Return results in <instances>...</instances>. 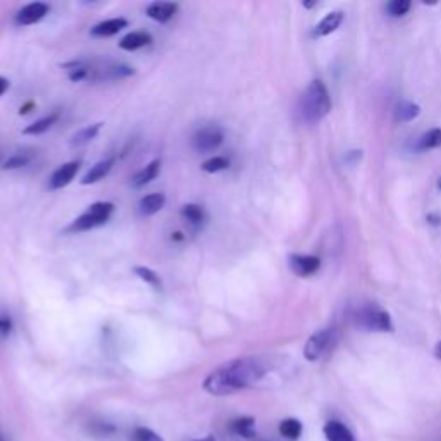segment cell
<instances>
[{
  "mask_svg": "<svg viewBox=\"0 0 441 441\" xmlns=\"http://www.w3.org/2000/svg\"><path fill=\"white\" fill-rule=\"evenodd\" d=\"M161 172V161H152L150 164L145 166L140 172L133 178V186L135 188H142V186L148 185L152 179H155Z\"/></svg>",
  "mask_w": 441,
  "mask_h": 441,
  "instance_id": "e0dca14e",
  "label": "cell"
},
{
  "mask_svg": "<svg viewBox=\"0 0 441 441\" xmlns=\"http://www.w3.org/2000/svg\"><path fill=\"white\" fill-rule=\"evenodd\" d=\"M410 8H412V4H410L409 0H393V2H389L386 5V11L393 18H400V16H405L410 11Z\"/></svg>",
  "mask_w": 441,
  "mask_h": 441,
  "instance_id": "4316f807",
  "label": "cell"
},
{
  "mask_svg": "<svg viewBox=\"0 0 441 441\" xmlns=\"http://www.w3.org/2000/svg\"><path fill=\"white\" fill-rule=\"evenodd\" d=\"M78 171H80V162H67V164L60 166L50 178V190H59L69 185Z\"/></svg>",
  "mask_w": 441,
  "mask_h": 441,
  "instance_id": "ba28073f",
  "label": "cell"
},
{
  "mask_svg": "<svg viewBox=\"0 0 441 441\" xmlns=\"http://www.w3.org/2000/svg\"><path fill=\"white\" fill-rule=\"evenodd\" d=\"M150 42H152V36L148 35V33L133 32V33H128V35L124 36L123 40H121L120 47L123 50H128V52H131V50H138V49H142V47L148 45Z\"/></svg>",
  "mask_w": 441,
  "mask_h": 441,
  "instance_id": "2e32d148",
  "label": "cell"
},
{
  "mask_svg": "<svg viewBox=\"0 0 441 441\" xmlns=\"http://www.w3.org/2000/svg\"><path fill=\"white\" fill-rule=\"evenodd\" d=\"M228 168H229V161L226 157H220V155L209 159V161L203 162L202 166V169L205 172H219V171H225V169Z\"/></svg>",
  "mask_w": 441,
  "mask_h": 441,
  "instance_id": "83f0119b",
  "label": "cell"
},
{
  "mask_svg": "<svg viewBox=\"0 0 441 441\" xmlns=\"http://www.w3.org/2000/svg\"><path fill=\"white\" fill-rule=\"evenodd\" d=\"M229 427H231L233 433L242 438L256 436V419H253V417H238V419H233Z\"/></svg>",
  "mask_w": 441,
  "mask_h": 441,
  "instance_id": "ac0fdd59",
  "label": "cell"
},
{
  "mask_svg": "<svg viewBox=\"0 0 441 441\" xmlns=\"http://www.w3.org/2000/svg\"><path fill=\"white\" fill-rule=\"evenodd\" d=\"M114 203L111 202H97L91 203L87 209V212L81 214L80 217L73 220V225L69 226V231H88V229L98 228V226L105 225L109 217L113 216Z\"/></svg>",
  "mask_w": 441,
  "mask_h": 441,
  "instance_id": "3957f363",
  "label": "cell"
},
{
  "mask_svg": "<svg viewBox=\"0 0 441 441\" xmlns=\"http://www.w3.org/2000/svg\"><path fill=\"white\" fill-rule=\"evenodd\" d=\"M128 21L124 18H116V19H107V21H102L98 25H95L91 28V35L100 36V38H105V36H113L116 33H120L121 30L126 28Z\"/></svg>",
  "mask_w": 441,
  "mask_h": 441,
  "instance_id": "7c38bea8",
  "label": "cell"
},
{
  "mask_svg": "<svg viewBox=\"0 0 441 441\" xmlns=\"http://www.w3.org/2000/svg\"><path fill=\"white\" fill-rule=\"evenodd\" d=\"M438 188L441 190V178H440V181H438Z\"/></svg>",
  "mask_w": 441,
  "mask_h": 441,
  "instance_id": "836d02e7",
  "label": "cell"
},
{
  "mask_svg": "<svg viewBox=\"0 0 441 441\" xmlns=\"http://www.w3.org/2000/svg\"><path fill=\"white\" fill-rule=\"evenodd\" d=\"M33 159V152H28V150H23V152H16L12 157H9L8 161H5L4 164V169H18V168H23V166L28 164L30 161Z\"/></svg>",
  "mask_w": 441,
  "mask_h": 441,
  "instance_id": "d4e9b609",
  "label": "cell"
},
{
  "mask_svg": "<svg viewBox=\"0 0 441 441\" xmlns=\"http://www.w3.org/2000/svg\"><path fill=\"white\" fill-rule=\"evenodd\" d=\"M420 114V107L412 102H402L395 111V121L398 123H409V121L416 120Z\"/></svg>",
  "mask_w": 441,
  "mask_h": 441,
  "instance_id": "7402d4cb",
  "label": "cell"
},
{
  "mask_svg": "<svg viewBox=\"0 0 441 441\" xmlns=\"http://www.w3.org/2000/svg\"><path fill=\"white\" fill-rule=\"evenodd\" d=\"M100 128H102V123H95L91 124V126H87L83 128V130L78 131V133H74L73 138H71V147H83V145L90 144V142L98 135Z\"/></svg>",
  "mask_w": 441,
  "mask_h": 441,
  "instance_id": "d6986e66",
  "label": "cell"
},
{
  "mask_svg": "<svg viewBox=\"0 0 441 441\" xmlns=\"http://www.w3.org/2000/svg\"><path fill=\"white\" fill-rule=\"evenodd\" d=\"M9 90V81L0 76V95H4Z\"/></svg>",
  "mask_w": 441,
  "mask_h": 441,
  "instance_id": "4dcf8cb0",
  "label": "cell"
},
{
  "mask_svg": "<svg viewBox=\"0 0 441 441\" xmlns=\"http://www.w3.org/2000/svg\"><path fill=\"white\" fill-rule=\"evenodd\" d=\"M113 166H114V157H109V159H104V161L97 162V164H95L87 174H84V178L81 179V183H83V185H91V183L100 181V179H104L105 176L109 174V171L113 169Z\"/></svg>",
  "mask_w": 441,
  "mask_h": 441,
  "instance_id": "9a60e30c",
  "label": "cell"
},
{
  "mask_svg": "<svg viewBox=\"0 0 441 441\" xmlns=\"http://www.w3.org/2000/svg\"><path fill=\"white\" fill-rule=\"evenodd\" d=\"M269 369L271 365L267 364L266 359H236L210 372L203 381V389L216 396L231 395V393L250 388L252 385L259 383L269 372Z\"/></svg>",
  "mask_w": 441,
  "mask_h": 441,
  "instance_id": "6da1fadb",
  "label": "cell"
},
{
  "mask_svg": "<svg viewBox=\"0 0 441 441\" xmlns=\"http://www.w3.org/2000/svg\"><path fill=\"white\" fill-rule=\"evenodd\" d=\"M11 319L9 317H5V315H2V317H0V333L2 335H8L9 331H11Z\"/></svg>",
  "mask_w": 441,
  "mask_h": 441,
  "instance_id": "f546056e",
  "label": "cell"
},
{
  "mask_svg": "<svg viewBox=\"0 0 441 441\" xmlns=\"http://www.w3.org/2000/svg\"><path fill=\"white\" fill-rule=\"evenodd\" d=\"M436 147H441V128H434V130H429L427 133H424L419 138V144H417L419 150H429V148Z\"/></svg>",
  "mask_w": 441,
  "mask_h": 441,
  "instance_id": "cb8c5ba5",
  "label": "cell"
},
{
  "mask_svg": "<svg viewBox=\"0 0 441 441\" xmlns=\"http://www.w3.org/2000/svg\"><path fill=\"white\" fill-rule=\"evenodd\" d=\"M49 14V5L43 4V2H33V4L25 5L21 11L16 16V21L19 25H35L40 19H43Z\"/></svg>",
  "mask_w": 441,
  "mask_h": 441,
  "instance_id": "52a82bcc",
  "label": "cell"
},
{
  "mask_svg": "<svg viewBox=\"0 0 441 441\" xmlns=\"http://www.w3.org/2000/svg\"><path fill=\"white\" fill-rule=\"evenodd\" d=\"M225 140V133L217 124H207V126L200 128L192 138V145L195 148V152L199 154H209L214 152L216 148L220 147Z\"/></svg>",
  "mask_w": 441,
  "mask_h": 441,
  "instance_id": "5b68a950",
  "label": "cell"
},
{
  "mask_svg": "<svg viewBox=\"0 0 441 441\" xmlns=\"http://www.w3.org/2000/svg\"><path fill=\"white\" fill-rule=\"evenodd\" d=\"M331 111V98L328 88L321 80H314L298 100V114L300 120L307 124H315L324 120Z\"/></svg>",
  "mask_w": 441,
  "mask_h": 441,
  "instance_id": "7a4b0ae2",
  "label": "cell"
},
{
  "mask_svg": "<svg viewBox=\"0 0 441 441\" xmlns=\"http://www.w3.org/2000/svg\"><path fill=\"white\" fill-rule=\"evenodd\" d=\"M359 324L365 329H371V331H393L392 319H389L388 312L381 310L379 307H374V305H368V307H362L361 310L355 315Z\"/></svg>",
  "mask_w": 441,
  "mask_h": 441,
  "instance_id": "8992f818",
  "label": "cell"
},
{
  "mask_svg": "<svg viewBox=\"0 0 441 441\" xmlns=\"http://www.w3.org/2000/svg\"><path fill=\"white\" fill-rule=\"evenodd\" d=\"M335 340H337V331L331 328L321 329V331L314 333L310 338H308L307 343H305V348H304L305 359L310 362L319 361V359H321L329 348H331V345L335 343Z\"/></svg>",
  "mask_w": 441,
  "mask_h": 441,
  "instance_id": "277c9868",
  "label": "cell"
},
{
  "mask_svg": "<svg viewBox=\"0 0 441 441\" xmlns=\"http://www.w3.org/2000/svg\"><path fill=\"white\" fill-rule=\"evenodd\" d=\"M0 441H2V436H0Z\"/></svg>",
  "mask_w": 441,
  "mask_h": 441,
  "instance_id": "e575fe53",
  "label": "cell"
},
{
  "mask_svg": "<svg viewBox=\"0 0 441 441\" xmlns=\"http://www.w3.org/2000/svg\"><path fill=\"white\" fill-rule=\"evenodd\" d=\"M302 431H304V426H302V422L298 419H293V417H290V419L281 420L280 434L283 438H286V440L297 441L298 438L302 436Z\"/></svg>",
  "mask_w": 441,
  "mask_h": 441,
  "instance_id": "ffe728a7",
  "label": "cell"
},
{
  "mask_svg": "<svg viewBox=\"0 0 441 441\" xmlns=\"http://www.w3.org/2000/svg\"><path fill=\"white\" fill-rule=\"evenodd\" d=\"M133 436H135V441H164V438H162L161 434L148 429V427H137Z\"/></svg>",
  "mask_w": 441,
  "mask_h": 441,
  "instance_id": "f1b7e54d",
  "label": "cell"
},
{
  "mask_svg": "<svg viewBox=\"0 0 441 441\" xmlns=\"http://www.w3.org/2000/svg\"><path fill=\"white\" fill-rule=\"evenodd\" d=\"M57 120H59V113H54V114H50V116L42 117V120L35 121L33 124L26 126L25 130H23V133L25 135H42V133H45V131H49Z\"/></svg>",
  "mask_w": 441,
  "mask_h": 441,
  "instance_id": "603a6c76",
  "label": "cell"
},
{
  "mask_svg": "<svg viewBox=\"0 0 441 441\" xmlns=\"http://www.w3.org/2000/svg\"><path fill=\"white\" fill-rule=\"evenodd\" d=\"M166 203V196L162 195V193H150V195L144 196V199L140 200V203H138V210H140L142 216L148 217V216H154V214H157L159 210L164 207Z\"/></svg>",
  "mask_w": 441,
  "mask_h": 441,
  "instance_id": "5bb4252c",
  "label": "cell"
},
{
  "mask_svg": "<svg viewBox=\"0 0 441 441\" xmlns=\"http://www.w3.org/2000/svg\"><path fill=\"white\" fill-rule=\"evenodd\" d=\"M181 216L185 217L186 223L193 228H200L203 220H205V210L200 205H195V203H188L181 209Z\"/></svg>",
  "mask_w": 441,
  "mask_h": 441,
  "instance_id": "44dd1931",
  "label": "cell"
},
{
  "mask_svg": "<svg viewBox=\"0 0 441 441\" xmlns=\"http://www.w3.org/2000/svg\"><path fill=\"white\" fill-rule=\"evenodd\" d=\"M176 11H178V4L172 2H152L147 8L148 18L159 23H168L176 14Z\"/></svg>",
  "mask_w": 441,
  "mask_h": 441,
  "instance_id": "8fae6325",
  "label": "cell"
},
{
  "mask_svg": "<svg viewBox=\"0 0 441 441\" xmlns=\"http://www.w3.org/2000/svg\"><path fill=\"white\" fill-rule=\"evenodd\" d=\"M434 355H436L438 359H441V341L436 345V350H434Z\"/></svg>",
  "mask_w": 441,
  "mask_h": 441,
  "instance_id": "1f68e13d",
  "label": "cell"
},
{
  "mask_svg": "<svg viewBox=\"0 0 441 441\" xmlns=\"http://www.w3.org/2000/svg\"><path fill=\"white\" fill-rule=\"evenodd\" d=\"M195 441H216V438H214V436H205V438H200V440H195Z\"/></svg>",
  "mask_w": 441,
  "mask_h": 441,
  "instance_id": "d6a6232c",
  "label": "cell"
},
{
  "mask_svg": "<svg viewBox=\"0 0 441 441\" xmlns=\"http://www.w3.org/2000/svg\"><path fill=\"white\" fill-rule=\"evenodd\" d=\"M341 21H343V14H341L340 11L329 12V14L326 16V18L322 19V21L319 23L317 26H315V30H314V33H312V36L331 35V33H333L335 30L340 28Z\"/></svg>",
  "mask_w": 441,
  "mask_h": 441,
  "instance_id": "4fadbf2b",
  "label": "cell"
},
{
  "mask_svg": "<svg viewBox=\"0 0 441 441\" xmlns=\"http://www.w3.org/2000/svg\"><path fill=\"white\" fill-rule=\"evenodd\" d=\"M135 274H137L140 280H144L145 283H148L150 286H154L155 290H161L162 288L161 278H159L154 271L148 269V267H135Z\"/></svg>",
  "mask_w": 441,
  "mask_h": 441,
  "instance_id": "484cf974",
  "label": "cell"
},
{
  "mask_svg": "<svg viewBox=\"0 0 441 441\" xmlns=\"http://www.w3.org/2000/svg\"><path fill=\"white\" fill-rule=\"evenodd\" d=\"M324 436L328 441H355L350 427L345 426L340 420H329L324 424Z\"/></svg>",
  "mask_w": 441,
  "mask_h": 441,
  "instance_id": "30bf717a",
  "label": "cell"
},
{
  "mask_svg": "<svg viewBox=\"0 0 441 441\" xmlns=\"http://www.w3.org/2000/svg\"><path fill=\"white\" fill-rule=\"evenodd\" d=\"M290 266L298 276H310L321 267V260L314 256H291Z\"/></svg>",
  "mask_w": 441,
  "mask_h": 441,
  "instance_id": "9c48e42d",
  "label": "cell"
}]
</instances>
